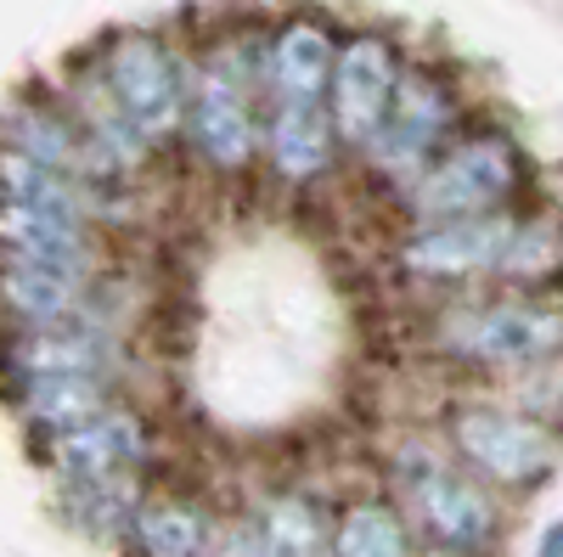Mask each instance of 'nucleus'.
Wrapping results in <instances>:
<instances>
[{
	"instance_id": "nucleus-1",
	"label": "nucleus",
	"mask_w": 563,
	"mask_h": 557,
	"mask_svg": "<svg viewBox=\"0 0 563 557\" xmlns=\"http://www.w3.org/2000/svg\"><path fill=\"white\" fill-rule=\"evenodd\" d=\"M260 79H265V29L214 40L203 63H186L180 142L214 175H243L260 158Z\"/></svg>"
},
{
	"instance_id": "nucleus-2",
	"label": "nucleus",
	"mask_w": 563,
	"mask_h": 557,
	"mask_svg": "<svg viewBox=\"0 0 563 557\" xmlns=\"http://www.w3.org/2000/svg\"><path fill=\"white\" fill-rule=\"evenodd\" d=\"M429 344L474 371H547L563 344L552 288H496L467 293L429 321Z\"/></svg>"
},
{
	"instance_id": "nucleus-3",
	"label": "nucleus",
	"mask_w": 563,
	"mask_h": 557,
	"mask_svg": "<svg viewBox=\"0 0 563 557\" xmlns=\"http://www.w3.org/2000/svg\"><path fill=\"white\" fill-rule=\"evenodd\" d=\"M525 192H530V158L519 147V135L485 124V130H456L400 186V203L411 220H456V214L519 209Z\"/></svg>"
},
{
	"instance_id": "nucleus-4",
	"label": "nucleus",
	"mask_w": 563,
	"mask_h": 557,
	"mask_svg": "<svg viewBox=\"0 0 563 557\" xmlns=\"http://www.w3.org/2000/svg\"><path fill=\"white\" fill-rule=\"evenodd\" d=\"M113 113L135 130V142L153 158L180 142V108H186V57L158 29H119L102 40V52L85 63Z\"/></svg>"
},
{
	"instance_id": "nucleus-5",
	"label": "nucleus",
	"mask_w": 563,
	"mask_h": 557,
	"mask_svg": "<svg viewBox=\"0 0 563 557\" xmlns=\"http://www.w3.org/2000/svg\"><path fill=\"white\" fill-rule=\"evenodd\" d=\"M462 130V97L456 85L434 63H406L395 79V97L378 119V130L366 135V169L384 186H406L422 164H429L451 135Z\"/></svg>"
},
{
	"instance_id": "nucleus-6",
	"label": "nucleus",
	"mask_w": 563,
	"mask_h": 557,
	"mask_svg": "<svg viewBox=\"0 0 563 557\" xmlns=\"http://www.w3.org/2000/svg\"><path fill=\"white\" fill-rule=\"evenodd\" d=\"M395 479H400L406 519H417V530L440 552L479 557L496 541V501L474 474H462L456 461H445L434 450H400Z\"/></svg>"
},
{
	"instance_id": "nucleus-7",
	"label": "nucleus",
	"mask_w": 563,
	"mask_h": 557,
	"mask_svg": "<svg viewBox=\"0 0 563 557\" xmlns=\"http://www.w3.org/2000/svg\"><path fill=\"white\" fill-rule=\"evenodd\" d=\"M451 445L474 479L490 484H541L558 468V434L530 411H512L496 400H467L451 411Z\"/></svg>"
},
{
	"instance_id": "nucleus-8",
	"label": "nucleus",
	"mask_w": 563,
	"mask_h": 557,
	"mask_svg": "<svg viewBox=\"0 0 563 557\" xmlns=\"http://www.w3.org/2000/svg\"><path fill=\"white\" fill-rule=\"evenodd\" d=\"M519 209L496 214H456V220H411L395 248V265L422 288H479L496 282L501 248L512 237Z\"/></svg>"
},
{
	"instance_id": "nucleus-9",
	"label": "nucleus",
	"mask_w": 563,
	"mask_h": 557,
	"mask_svg": "<svg viewBox=\"0 0 563 557\" xmlns=\"http://www.w3.org/2000/svg\"><path fill=\"white\" fill-rule=\"evenodd\" d=\"M400 68H406V52L384 29L339 34V52H333V68H327V90H321V108H327V124H333L339 147H350V153L366 147V135L378 130V119L395 97Z\"/></svg>"
},
{
	"instance_id": "nucleus-10",
	"label": "nucleus",
	"mask_w": 563,
	"mask_h": 557,
	"mask_svg": "<svg viewBox=\"0 0 563 557\" xmlns=\"http://www.w3.org/2000/svg\"><path fill=\"white\" fill-rule=\"evenodd\" d=\"M147 450H153L147 423H141V411H130L124 400H108L102 411H90L85 423L45 439V456H52V474H57L63 490L135 479Z\"/></svg>"
},
{
	"instance_id": "nucleus-11",
	"label": "nucleus",
	"mask_w": 563,
	"mask_h": 557,
	"mask_svg": "<svg viewBox=\"0 0 563 557\" xmlns=\"http://www.w3.org/2000/svg\"><path fill=\"white\" fill-rule=\"evenodd\" d=\"M97 270L102 265H68V259H34V254H0V315L12 333L57 327L97 304Z\"/></svg>"
},
{
	"instance_id": "nucleus-12",
	"label": "nucleus",
	"mask_w": 563,
	"mask_h": 557,
	"mask_svg": "<svg viewBox=\"0 0 563 557\" xmlns=\"http://www.w3.org/2000/svg\"><path fill=\"white\" fill-rule=\"evenodd\" d=\"M339 34L316 12H294L288 23H276L265 34V79L260 102H321L327 68H333Z\"/></svg>"
},
{
	"instance_id": "nucleus-13",
	"label": "nucleus",
	"mask_w": 563,
	"mask_h": 557,
	"mask_svg": "<svg viewBox=\"0 0 563 557\" xmlns=\"http://www.w3.org/2000/svg\"><path fill=\"white\" fill-rule=\"evenodd\" d=\"M260 153L271 164L276 180L288 186H310L333 169L339 158V135L327 124L321 102H265L260 113Z\"/></svg>"
},
{
	"instance_id": "nucleus-14",
	"label": "nucleus",
	"mask_w": 563,
	"mask_h": 557,
	"mask_svg": "<svg viewBox=\"0 0 563 557\" xmlns=\"http://www.w3.org/2000/svg\"><path fill=\"white\" fill-rule=\"evenodd\" d=\"M0 254H34V259H68V265H102L97 231L79 214L12 203L0 198Z\"/></svg>"
},
{
	"instance_id": "nucleus-15",
	"label": "nucleus",
	"mask_w": 563,
	"mask_h": 557,
	"mask_svg": "<svg viewBox=\"0 0 563 557\" xmlns=\"http://www.w3.org/2000/svg\"><path fill=\"white\" fill-rule=\"evenodd\" d=\"M12 389L29 428H40L45 439L85 423L90 411L113 400V378H97V371H40V378H12Z\"/></svg>"
},
{
	"instance_id": "nucleus-16",
	"label": "nucleus",
	"mask_w": 563,
	"mask_h": 557,
	"mask_svg": "<svg viewBox=\"0 0 563 557\" xmlns=\"http://www.w3.org/2000/svg\"><path fill=\"white\" fill-rule=\"evenodd\" d=\"M249 519L265 541V557H333V524H327V506L316 495H265Z\"/></svg>"
},
{
	"instance_id": "nucleus-17",
	"label": "nucleus",
	"mask_w": 563,
	"mask_h": 557,
	"mask_svg": "<svg viewBox=\"0 0 563 557\" xmlns=\"http://www.w3.org/2000/svg\"><path fill=\"white\" fill-rule=\"evenodd\" d=\"M124 535L141 557H198L209 519H203V506L186 501V495H147V501L130 506Z\"/></svg>"
},
{
	"instance_id": "nucleus-18",
	"label": "nucleus",
	"mask_w": 563,
	"mask_h": 557,
	"mask_svg": "<svg viewBox=\"0 0 563 557\" xmlns=\"http://www.w3.org/2000/svg\"><path fill=\"white\" fill-rule=\"evenodd\" d=\"M563 265V237H558V220L552 214H525L512 220V237L501 248V265H496V282L501 288H552V276Z\"/></svg>"
},
{
	"instance_id": "nucleus-19",
	"label": "nucleus",
	"mask_w": 563,
	"mask_h": 557,
	"mask_svg": "<svg viewBox=\"0 0 563 557\" xmlns=\"http://www.w3.org/2000/svg\"><path fill=\"white\" fill-rule=\"evenodd\" d=\"M0 198L40 203V209H63V214H79V220L97 225V209H90V198H85L79 180L34 164L29 153H18V147H7V142H0Z\"/></svg>"
},
{
	"instance_id": "nucleus-20",
	"label": "nucleus",
	"mask_w": 563,
	"mask_h": 557,
	"mask_svg": "<svg viewBox=\"0 0 563 557\" xmlns=\"http://www.w3.org/2000/svg\"><path fill=\"white\" fill-rule=\"evenodd\" d=\"M333 557H417L406 513L389 501H355L333 530Z\"/></svg>"
},
{
	"instance_id": "nucleus-21",
	"label": "nucleus",
	"mask_w": 563,
	"mask_h": 557,
	"mask_svg": "<svg viewBox=\"0 0 563 557\" xmlns=\"http://www.w3.org/2000/svg\"><path fill=\"white\" fill-rule=\"evenodd\" d=\"M198 557H265V541H260L254 519H225V524H209Z\"/></svg>"
},
{
	"instance_id": "nucleus-22",
	"label": "nucleus",
	"mask_w": 563,
	"mask_h": 557,
	"mask_svg": "<svg viewBox=\"0 0 563 557\" xmlns=\"http://www.w3.org/2000/svg\"><path fill=\"white\" fill-rule=\"evenodd\" d=\"M536 557H558V530H547V535H541V552H536Z\"/></svg>"
}]
</instances>
